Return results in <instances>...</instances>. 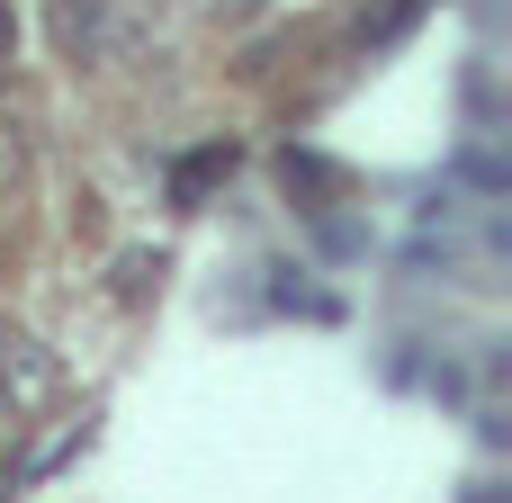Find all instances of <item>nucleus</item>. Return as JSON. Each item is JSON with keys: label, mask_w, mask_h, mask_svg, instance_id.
Returning <instances> with one entry per match:
<instances>
[{"label": "nucleus", "mask_w": 512, "mask_h": 503, "mask_svg": "<svg viewBox=\"0 0 512 503\" xmlns=\"http://www.w3.org/2000/svg\"><path fill=\"white\" fill-rule=\"evenodd\" d=\"M45 27H54L63 63H90L99 36H108V0H45Z\"/></svg>", "instance_id": "2"}, {"label": "nucleus", "mask_w": 512, "mask_h": 503, "mask_svg": "<svg viewBox=\"0 0 512 503\" xmlns=\"http://www.w3.org/2000/svg\"><path fill=\"white\" fill-rule=\"evenodd\" d=\"M0 405H9V423H36L63 405V360L36 333H0Z\"/></svg>", "instance_id": "1"}, {"label": "nucleus", "mask_w": 512, "mask_h": 503, "mask_svg": "<svg viewBox=\"0 0 512 503\" xmlns=\"http://www.w3.org/2000/svg\"><path fill=\"white\" fill-rule=\"evenodd\" d=\"M216 171H234V153H198V162H180V207H189V198H198Z\"/></svg>", "instance_id": "3"}, {"label": "nucleus", "mask_w": 512, "mask_h": 503, "mask_svg": "<svg viewBox=\"0 0 512 503\" xmlns=\"http://www.w3.org/2000/svg\"><path fill=\"white\" fill-rule=\"evenodd\" d=\"M9 72H18V9L0 0V81H9Z\"/></svg>", "instance_id": "4"}]
</instances>
